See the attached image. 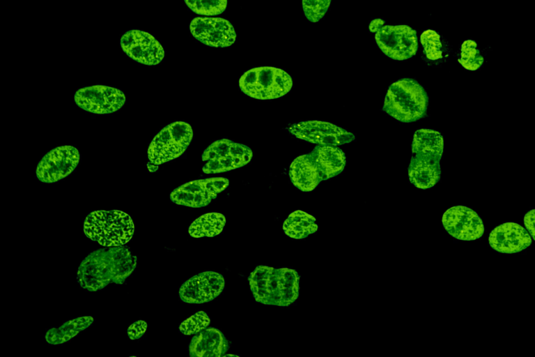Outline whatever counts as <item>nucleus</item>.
<instances>
[{
    "label": "nucleus",
    "instance_id": "nucleus-29",
    "mask_svg": "<svg viewBox=\"0 0 535 357\" xmlns=\"http://www.w3.org/2000/svg\"><path fill=\"white\" fill-rule=\"evenodd\" d=\"M146 328V322L143 320H138L128 327L127 333L130 339L136 340L145 333Z\"/></svg>",
    "mask_w": 535,
    "mask_h": 357
},
{
    "label": "nucleus",
    "instance_id": "nucleus-13",
    "mask_svg": "<svg viewBox=\"0 0 535 357\" xmlns=\"http://www.w3.org/2000/svg\"><path fill=\"white\" fill-rule=\"evenodd\" d=\"M75 102L85 111L98 114H110L118 110L125 102L122 91L116 88L95 85L77 90Z\"/></svg>",
    "mask_w": 535,
    "mask_h": 357
},
{
    "label": "nucleus",
    "instance_id": "nucleus-10",
    "mask_svg": "<svg viewBox=\"0 0 535 357\" xmlns=\"http://www.w3.org/2000/svg\"><path fill=\"white\" fill-rule=\"evenodd\" d=\"M228 185V179L224 177L194 180L173 190L170 198L178 205L192 208L203 207L208 205Z\"/></svg>",
    "mask_w": 535,
    "mask_h": 357
},
{
    "label": "nucleus",
    "instance_id": "nucleus-20",
    "mask_svg": "<svg viewBox=\"0 0 535 357\" xmlns=\"http://www.w3.org/2000/svg\"><path fill=\"white\" fill-rule=\"evenodd\" d=\"M228 349V342L222 333L215 328H208L192 337L189 354L192 357H221Z\"/></svg>",
    "mask_w": 535,
    "mask_h": 357
},
{
    "label": "nucleus",
    "instance_id": "nucleus-1",
    "mask_svg": "<svg viewBox=\"0 0 535 357\" xmlns=\"http://www.w3.org/2000/svg\"><path fill=\"white\" fill-rule=\"evenodd\" d=\"M137 266V257L127 248L109 247L90 253L80 264L77 281L91 291L111 283L123 284Z\"/></svg>",
    "mask_w": 535,
    "mask_h": 357
},
{
    "label": "nucleus",
    "instance_id": "nucleus-14",
    "mask_svg": "<svg viewBox=\"0 0 535 357\" xmlns=\"http://www.w3.org/2000/svg\"><path fill=\"white\" fill-rule=\"evenodd\" d=\"M79 161L78 150L72 146H61L43 156L36 169L37 178L43 183H54L69 175Z\"/></svg>",
    "mask_w": 535,
    "mask_h": 357
},
{
    "label": "nucleus",
    "instance_id": "nucleus-32",
    "mask_svg": "<svg viewBox=\"0 0 535 357\" xmlns=\"http://www.w3.org/2000/svg\"><path fill=\"white\" fill-rule=\"evenodd\" d=\"M151 163V162H150ZM148 169L150 172H155L158 169V165H156L155 164L151 163L150 165L148 163L147 165Z\"/></svg>",
    "mask_w": 535,
    "mask_h": 357
},
{
    "label": "nucleus",
    "instance_id": "nucleus-23",
    "mask_svg": "<svg viewBox=\"0 0 535 357\" xmlns=\"http://www.w3.org/2000/svg\"><path fill=\"white\" fill-rule=\"evenodd\" d=\"M226 223L225 216L212 212L196 218L189 227V234L194 238L213 237L219 234Z\"/></svg>",
    "mask_w": 535,
    "mask_h": 357
},
{
    "label": "nucleus",
    "instance_id": "nucleus-21",
    "mask_svg": "<svg viewBox=\"0 0 535 357\" xmlns=\"http://www.w3.org/2000/svg\"><path fill=\"white\" fill-rule=\"evenodd\" d=\"M316 218L301 210L291 213L284 220L283 229L289 237L295 239L306 238L318 230Z\"/></svg>",
    "mask_w": 535,
    "mask_h": 357
},
{
    "label": "nucleus",
    "instance_id": "nucleus-26",
    "mask_svg": "<svg viewBox=\"0 0 535 357\" xmlns=\"http://www.w3.org/2000/svg\"><path fill=\"white\" fill-rule=\"evenodd\" d=\"M185 2L193 12L203 15L221 14L227 6V0H185Z\"/></svg>",
    "mask_w": 535,
    "mask_h": 357
},
{
    "label": "nucleus",
    "instance_id": "nucleus-18",
    "mask_svg": "<svg viewBox=\"0 0 535 357\" xmlns=\"http://www.w3.org/2000/svg\"><path fill=\"white\" fill-rule=\"evenodd\" d=\"M121 45L130 58L142 64H158L164 56L162 45L152 35L143 31H128L121 37Z\"/></svg>",
    "mask_w": 535,
    "mask_h": 357
},
{
    "label": "nucleus",
    "instance_id": "nucleus-30",
    "mask_svg": "<svg viewBox=\"0 0 535 357\" xmlns=\"http://www.w3.org/2000/svg\"><path fill=\"white\" fill-rule=\"evenodd\" d=\"M534 220H535V210L532 209L527 212L524 218V223L526 228L529 230L530 235L533 239H535L534 233Z\"/></svg>",
    "mask_w": 535,
    "mask_h": 357
},
{
    "label": "nucleus",
    "instance_id": "nucleus-17",
    "mask_svg": "<svg viewBox=\"0 0 535 357\" xmlns=\"http://www.w3.org/2000/svg\"><path fill=\"white\" fill-rule=\"evenodd\" d=\"M189 29L196 40L208 46L226 47L236 39L233 25L221 17H196L191 22Z\"/></svg>",
    "mask_w": 535,
    "mask_h": 357
},
{
    "label": "nucleus",
    "instance_id": "nucleus-19",
    "mask_svg": "<svg viewBox=\"0 0 535 357\" xmlns=\"http://www.w3.org/2000/svg\"><path fill=\"white\" fill-rule=\"evenodd\" d=\"M488 241L495 250L507 254L521 252L532 243L529 233L514 222H506L496 227L490 233Z\"/></svg>",
    "mask_w": 535,
    "mask_h": 357
},
{
    "label": "nucleus",
    "instance_id": "nucleus-7",
    "mask_svg": "<svg viewBox=\"0 0 535 357\" xmlns=\"http://www.w3.org/2000/svg\"><path fill=\"white\" fill-rule=\"evenodd\" d=\"M241 91L248 96L259 100L280 98L293 86L291 77L284 70L262 66L245 72L239 79Z\"/></svg>",
    "mask_w": 535,
    "mask_h": 357
},
{
    "label": "nucleus",
    "instance_id": "nucleus-27",
    "mask_svg": "<svg viewBox=\"0 0 535 357\" xmlns=\"http://www.w3.org/2000/svg\"><path fill=\"white\" fill-rule=\"evenodd\" d=\"M210 322L206 312L199 311L184 320L179 326V331L184 335H194L204 330Z\"/></svg>",
    "mask_w": 535,
    "mask_h": 357
},
{
    "label": "nucleus",
    "instance_id": "nucleus-2",
    "mask_svg": "<svg viewBox=\"0 0 535 357\" xmlns=\"http://www.w3.org/2000/svg\"><path fill=\"white\" fill-rule=\"evenodd\" d=\"M346 162L341 149L334 146L318 145L311 152L294 159L290 165L289 176L299 190L310 192L321 181L339 174Z\"/></svg>",
    "mask_w": 535,
    "mask_h": 357
},
{
    "label": "nucleus",
    "instance_id": "nucleus-6",
    "mask_svg": "<svg viewBox=\"0 0 535 357\" xmlns=\"http://www.w3.org/2000/svg\"><path fill=\"white\" fill-rule=\"evenodd\" d=\"M83 230L91 240L109 248L127 243L134 234V225L125 212L96 211L86 216Z\"/></svg>",
    "mask_w": 535,
    "mask_h": 357
},
{
    "label": "nucleus",
    "instance_id": "nucleus-31",
    "mask_svg": "<svg viewBox=\"0 0 535 357\" xmlns=\"http://www.w3.org/2000/svg\"><path fill=\"white\" fill-rule=\"evenodd\" d=\"M385 24L384 20L381 19H375L370 23L369 25V30L371 32H376L379 29H380Z\"/></svg>",
    "mask_w": 535,
    "mask_h": 357
},
{
    "label": "nucleus",
    "instance_id": "nucleus-5",
    "mask_svg": "<svg viewBox=\"0 0 535 357\" xmlns=\"http://www.w3.org/2000/svg\"><path fill=\"white\" fill-rule=\"evenodd\" d=\"M428 103L424 87L413 79L403 78L390 85L382 109L398 121L410 123L426 116Z\"/></svg>",
    "mask_w": 535,
    "mask_h": 357
},
{
    "label": "nucleus",
    "instance_id": "nucleus-25",
    "mask_svg": "<svg viewBox=\"0 0 535 357\" xmlns=\"http://www.w3.org/2000/svg\"><path fill=\"white\" fill-rule=\"evenodd\" d=\"M420 41L427 59L435 61L442 58L443 46L436 31L431 29L424 31L420 36Z\"/></svg>",
    "mask_w": 535,
    "mask_h": 357
},
{
    "label": "nucleus",
    "instance_id": "nucleus-16",
    "mask_svg": "<svg viewBox=\"0 0 535 357\" xmlns=\"http://www.w3.org/2000/svg\"><path fill=\"white\" fill-rule=\"evenodd\" d=\"M225 285L224 277L215 271H205L194 275L185 281L179 290L182 301L191 304H201L212 301L223 291Z\"/></svg>",
    "mask_w": 535,
    "mask_h": 357
},
{
    "label": "nucleus",
    "instance_id": "nucleus-4",
    "mask_svg": "<svg viewBox=\"0 0 535 357\" xmlns=\"http://www.w3.org/2000/svg\"><path fill=\"white\" fill-rule=\"evenodd\" d=\"M248 280L255 300L265 305L288 306L299 296L300 276L292 268L258 266Z\"/></svg>",
    "mask_w": 535,
    "mask_h": 357
},
{
    "label": "nucleus",
    "instance_id": "nucleus-9",
    "mask_svg": "<svg viewBox=\"0 0 535 357\" xmlns=\"http://www.w3.org/2000/svg\"><path fill=\"white\" fill-rule=\"evenodd\" d=\"M252 151L247 146L228 139L217 140L203 151L206 161L202 170L206 174H217L241 167L250 162Z\"/></svg>",
    "mask_w": 535,
    "mask_h": 357
},
{
    "label": "nucleus",
    "instance_id": "nucleus-8",
    "mask_svg": "<svg viewBox=\"0 0 535 357\" xmlns=\"http://www.w3.org/2000/svg\"><path fill=\"white\" fill-rule=\"evenodd\" d=\"M193 137L191 126L185 121H175L162 128L152 139L148 156L156 165L180 157L186 151Z\"/></svg>",
    "mask_w": 535,
    "mask_h": 357
},
{
    "label": "nucleus",
    "instance_id": "nucleus-3",
    "mask_svg": "<svg viewBox=\"0 0 535 357\" xmlns=\"http://www.w3.org/2000/svg\"><path fill=\"white\" fill-rule=\"evenodd\" d=\"M444 139L438 131L422 128L413 135L408 166L410 182L419 189L433 187L440 179Z\"/></svg>",
    "mask_w": 535,
    "mask_h": 357
},
{
    "label": "nucleus",
    "instance_id": "nucleus-22",
    "mask_svg": "<svg viewBox=\"0 0 535 357\" xmlns=\"http://www.w3.org/2000/svg\"><path fill=\"white\" fill-rule=\"evenodd\" d=\"M93 321L90 316L80 317L52 328L45 335L46 341L51 344H59L70 340L78 333L89 327Z\"/></svg>",
    "mask_w": 535,
    "mask_h": 357
},
{
    "label": "nucleus",
    "instance_id": "nucleus-24",
    "mask_svg": "<svg viewBox=\"0 0 535 357\" xmlns=\"http://www.w3.org/2000/svg\"><path fill=\"white\" fill-rule=\"evenodd\" d=\"M458 62L469 70H476L481 66L483 58L477 48V44L474 40H467L463 42Z\"/></svg>",
    "mask_w": 535,
    "mask_h": 357
},
{
    "label": "nucleus",
    "instance_id": "nucleus-11",
    "mask_svg": "<svg viewBox=\"0 0 535 357\" xmlns=\"http://www.w3.org/2000/svg\"><path fill=\"white\" fill-rule=\"evenodd\" d=\"M378 47L388 57L398 61L408 59L416 54V31L407 25H383L375 35Z\"/></svg>",
    "mask_w": 535,
    "mask_h": 357
},
{
    "label": "nucleus",
    "instance_id": "nucleus-28",
    "mask_svg": "<svg viewBox=\"0 0 535 357\" xmlns=\"http://www.w3.org/2000/svg\"><path fill=\"white\" fill-rule=\"evenodd\" d=\"M332 0H302V6L307 19L311 22L321 20L329 8Z\"/></svg>",
    "mask_w": 535,
    "mask_h": 357
},
{
    "label": "nucleus",
    "instance_id": "nucleus-12",
    "mask_svg": "<svg viewBox=\"0 0 535 357\" xmlns=\"http://www.w3.org/2000/svg\"><path fill=\"white\" fill-rule=\"evenodd\" d=\"M288 131L298 139L321 146H340L355 139L351 132L332 123L317 120L294 123Z\"/></svg>",
    "mask_w": 535,
    "mask_h": 357
},
{
    "label": "nucleus",
    "instance_id": "nucleus-15",
    "mask_svg": "<svg viewBox=\"0 0 535 357\" xmlns=\"http://www.w3.org/2000/svg\"><path fill=\"white\" fill-rule=\"evenodd\" d=\"M442 222L446 231L459 240H476L484 232L481 218L474 211L464 206L447 209L443 214Z\"/></svg>",
    "mask_w": 535,
    "mask_h": 357
}]
</instances>
